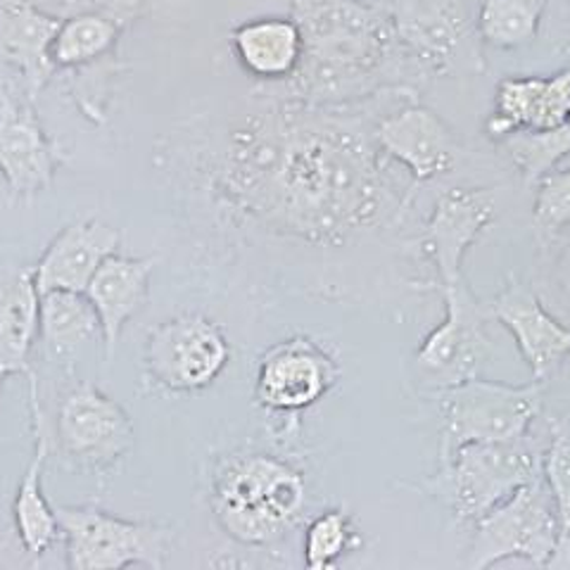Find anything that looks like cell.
I'll list each match as a JSON object with an SVG mask.
<instances>
[{"label": "cell", "mask_w": 570, "mask_h": 570, "mask_svg": "<svg viewBox=\"0 0 570 570\" xmlns=\"http://www.w3.org/2000/svg\"><path fill=\"white\" fill-rule=\"evenodd\" d=\"M379 98L316 107L264 88L253 107L203 134L195 174L240 224L309 245H345L395 224L409 203L373 136Z\"/></svg>", "instance_id": "obj_1"}, {"label": "cell", "mask_w": 570, "mask_h": 570, "mask_svg": "<svg viewBox=\"0 0 570 570\" xmlns=\"http://www.w3.org/2000/svg\"><path fill=\"white\" fill-rule=\"evenodd\" d=\"M302 33L295 75L272 83L278 94L316 107H341L383 94H416L431 77L392 31L383 0H293Z\"/></svg>", "instance_id": "obj_2"}, {"label": "cell", "mask_w": 570, "mask_h": 570, "mask_svg": "<svg viewBox=\"0 0 570 570\" xmlns=\"http://www.w3.org/2000/svg\"><path fill=\"white\" fill-rule=\"evenodd\" d=\"M305 478L269 454H236L212 480V511L222 530L240 544L276 542L305 507Z\"/></svg>", "instance_id": "obj_3"}, {"label": "cell", "mask_w": 570, "mask_h": 570, "mask_svg": "<svg viewBox=\"0 0 570 570\" xmlns=\"http://www.w3.org/2000/svg\"><path fill=\"white\" fill-rule=\"evenodd\" d=\"M544 450L530 433L504 442H469L440 456L438 475L428 480L440 502L459 521L473 523L515 490L542 475Z\"/></svg>", "instance_id": "obj_4"}, {"label": "cell", "mask_w": 570, "mask_h": 570, "mask_svg": "<svg viewBox=\"0 0 570 570\" xmlns=\"http://www.w3.org/2000/svg\"><path fill=\"white\" fill-rule=\"evenodd\" d=\"M547 383L507 385L480 376L440 390V456L469 442H504L530 433L542 414Z\"/></svg>", "instance_id": "obj_5"}, {"label": "cell", "mask_w": 570, "mask_h": 570, "mask_svg": "<svg viewBox=\"0 0 570 570\" xmlns=\"http://www.w3.org/2000/svg\"><path fill=\"white\" fill-rule=\"evenodd\" d=\"M466 566L492 568L509 559H525L544 568L559 542V513L544 478H534L504 502L473 521Z\"/></svg>", "instance_id": "obj_6"}, {"label": "cell", "mask_w": 570, "mask_h": 570, "mask_svg": "<svg viewBox=\"0 0 570 570\" xmlns=\"http://www.w3.org/2000/svg\"><path fill=\"white\" fill-rule=\"evenodd\" d=\"M56 515L71 570H159L167 563L174 540L169 528L119 519L98 507H58Z\"/></svg>", "instance_id": "obj_7"}, {"label": "cell", "mask_w": 570, "mask_h": 570, "mask_svg": "<svg viewBox=\"0 0 570 570\" xmlns=\"http://www.w3.org/2000/svg\"><path fill=\"white\" fill-rule=\"evenodd\" d=\"M402 48L428 77L480 71V39L469 0H383Z\"/></svg>", "instance_id": "obj_8"}, {"label": "cell", "mask_w": 570, "mask_h": 570, "mask_svg": "<svg viewBox=\"0 0 570 570\" xmlns=\"http://www.w3.org/2000/svg\"><path fill=\"white\" fill-rule=\"evenodd\" d=\"M440 291L444 318L428 333L414 360L419 379L438 392L478 376L492 347L490 324L494 321L490 302L480 299L463 276L440 285Z\"/></svg>", "instance_id": "obj_9"}, {"label": "cell", "mask_w": 570, "mask_h": 570, "mask_svg": "<svg viewBox=\"0 0 570 570\" xmlns=\"http://www.w3.org/2000/svg\"><path fill=\"white\" fill-rule=\"evenodd\" d=\"M134 421L127 409L98 385L79 381L58 409V450L67 466L107 478L134 450Z\"/></svg>", "instance_id": "obj_10"}, {"label": "cell", "mask_w": 570, "mask_h": 570, "mask_svg": "<svg viewBox=\"0 0 570 570\" xmlns=\"http://www.w3.org/2000/svg\"><path fill=\"white\" fill-rule=\"evenodd\" d=\"M230 360L224 328L205 314H181L148 331L142 366L165 392L188 395L209 387Z\"/></svg>", "instance_id": "obj_11"}, {"label": "cell", "mask_w": 570, "mask_h": 570, "mask_svg": "<svg viewBox=\"0 0 570 570\" xmlns=\"http://www.w3.org/2000/svg\"><path fill=\"white\" fill-rule=\"evenodd\" d=\"M62 165L58 142L43 129L33 100L0 81V176L14 203H31L48 190Z\"/></svg>", "instance_id": "obj_12"}, {"label": "cell", "mask_w": 570, "mask_h": 570, "mask_svg": "<svg viewBox=\"0 0 570 570\" xmlns=\"http://www.w3.org/2000/svg\"><path fill=\"white\" fill-rule=\"evenodd\" d=\"M373 136L390 163L404 167L416 184L450 176L461 159V146L450 124L419 98H409L395 112L381 115Z\"/></svg>", "instance_id": "obj_13"}, {"label": "cell", "mask_w": 570, "mask_h": 570, "mask_svg": "<svg viewBox=\"0 0 570 570\" xmlns=\"http://www.w3.org/2000/svg\"><path fill=\"white\" fill-rule=\"evenodd\" d=\"M341 379L333 356L307 337H291L264 352L257 366V402L269 412H302L324 400Z\"/></svg>", "instance_id": "obj_14"}, {"label": "cell", "mask_w": 570, "mask_h": 570, "mask_svg": "<svg viewBox=\"0 0 570 570\" xmlns=\"http://www.w3.org/2000/svg\"><path fill=\"white\" fill-rule=\"evenodd\" d=\"M494 217L497 195L492 188H450L440 195L423 228V247L438 272V285L463 276V259Z\"/></svg>", "instance_id": "obj_15"}, {"label": "cell", "mask_w": 570, "mask_h": 570, "mask_svg": "<svg viewBox=\"0 0 570 570\" xmlns=\"http://www.w3.org/2000/svg\"><path fill=\"white\" fill-rule=\"evenodd\" d=\"M494 321L511 335L532 371V381L549 383L570 354V326L551 316L528 283L513 274L490 299Z\"/></svg>", "instance_id": "obj_16"}, {"label": "cell", "mask_w": 570, "mask_h": 570, "mask_svg": "<svg viewBox=\"0 0 570 570\" xmlns=\"http://www.w3.org/2000/svg\"><path fill=\"white\" fill-rule=\"evenodd\" d=\"M29 379V412L33 425V454L29 466L17 485L12 502V530L20 540L29 563H36L43 554L56 547L60 534V523L56 509L48 504L43 494V471L50 454V435L43 406L39 402V381L36 373H27Z\"/></svg>", "instance_id": "obj_17"}, {"label": "cell", "mask_w": 570, "mask_h": 570, "mask_svg": "<svg viewBox=\"0 0 570 570\" xmlns=\"http://www.w3.org/2000/svg\"><path fill=\"white\" fill-rule=\"evenodd\" d=\"M119 230L102 219H79L67 224L48 243L41 259L33 264V278L39 293L77 291L86 293L98 266L117 253Z\"/></svg>", "instance_id": "obj_18"}, {"label": "cell", "mask_w": 570, "mask_h": 570, "mask_svg": "<svg viewBox=\"0 0 570 570\" xmlns=\"http://www.w3.org/2000/svg\"><path fill=\"white\" fill-rule=\"evenodd\" d=\"M153 272V257H134L117 249L98 266L91 283L86 285V295L91 299L100 321L107 364H112L115 360L124 326L148 305Z\"/></svg>", "instance_id": "obj_19"}, {"label": "cell", "mask_w": 570, "mask_h": 570, "mask_svg": "<svg viewBox=\"0 0 570 570\" xmlns=\"http://www.w3.org/2000/svg\"><path fill=\"white\" fill-rule=\"evenodd\" d=\"M60 22V14H50L29 0H0V62L22 71L24 94L33 102L58 75L50 46Z\"/></svg>", "instance_id": "obj_20"}, {"label": "cell", "mask_w": 570, "mask_h": 570, "mask_svg": "<svg viewBox=\"0 0 570 570\" xmlns=\"http://www.w3.org/2000/svg\"><path fill=\"white\" fill-rule=\"evenodd\" d=\"M230 50L245 75L266 86L283 83L302 60V33L291 14L255 17L230 29Z\"/></svg>", "instance_id": "obj_21"}, {"label": "cell", "mask_w": 570, "mask_h": 570, "mask_svg": "<svg viewBox=\"0 0 570 570\" xmlns=\"http://www.w3.org/2000/svg\"><path fill=\"white\" fill-rule=\"evenodd\" d=\"M41 324V293L36 288L33 266L10 269L0 276V373H31V350Z\"/></svg>", "instance_id": "obj_22"}, {"label": "cell", "mask_w": 570, "mask_h": 570, "mask_svg": "<svg viewBox=\"0 0 570 570\" xmlns=\"http://www.w3.org/2000/svg\"><path fill=\"white\" fill-rule=\"evenodd\" d=\"M39 333L52 360L71 366L79 350L100 333V321L86 293L48 291L41 293Z\"/></svg>", "instance_id": "obj_23"}, {"label": "cell", "mask_w": 570, "mask_h": 570, "mask_svg": "<svg viewBox=\"0 0 570 570\" xmlns=\"http://www.w3.org/2000/svg\"><path fill=\"white\" fill-rule=\"evenodd\" d=\"M117 22L96 12H77L62 17L56 39L50 46V60L56 71H75L117 56L121 33Z\"/></svg>", "instance_id": "obj_24"}, {"label": "cell", "mask_w": 570, "mask_h": 570, "mask_svg": "<svg viewBox=\"0 0 570 570\" xmlns=\"http://www.w3.org/2000/svg\"><path fill=\"white\" fill-rule=\"evenodd\" d=\"M547 0H483L475 31L483 46L497 50L525 48L538 39Z\"/></svg>", "instance_id": "obj_25"}, {"label": "cell", "mask_w": 570, "mask_h": 570, "mask_svg": "<svg viewBox=\"0 0 570 570\" xmlns=\"http://www.w3.org/2000/svg\"><path fill=\"white\" fill-rule=\"evenodd\" d=\"M549 442L542 456V478L559 513V542L544 568L570 570V416H549Z\"/></svg>", "instance_id": "obj_26"}, {"label": "cell", "mask_w": 570, "mask_h": 570, "mask_svg": "<svg viewBox=\"0 0 570 570\" xmlns=\"http://www.w3.org/2000/svg\"><path fill=\"white\" fill-rule=\"evenodd\" d=\"M499 142L521 171L523 184L532 188L570 155V127L561 124L554 129H519Z\"/></svg>", "instance_id": "obj_27"}, {"label": "cell", "mask_w": 570, "mask_h": 570, "mask_svg": "<svg viewBox=\"0 0 570 570\" xmlns=\"http://www.w3.org/2000/svg\"><path fill=\"white\" fill-rule=\"evenodd\" d=\"M542 86L544 77H507L499 81L492 112L485 121L488 136L502 140L513 131L530 129Z\"/></svg>", "instance_id": "obj_28"}, {"label": "cell", "mask_w": 570, "mask_h": 570, "mask_svg": "<svg viewBox=\"0 0 570 570\" xmlns=\"http://www.w3.org/2000/svg\"><path fill=\"white\" fill-rule=\"evenodd\" d=\"M352 521L341 509L324 511L305 532V566L309 570H328L341 561L352 544Z\"/></svg>", "instance_id": "obj_29"}, {"label": "cell", "mask_w": 570, "mask_h": 570, "mask_svg": "<svg viewBox=\"0 0 570 570\" xmlns=\"http://www.w3.org/2000/svg\"><path fill=\"white\" fill-rule=\"evenodd\" d=\"M534 224L544 234H559L570 228V167L551 169L534 193Z\"/></svg>", "instance_id": "obj_30"}, {"label": "cell", "mask_w": 570, "mask_h": 570, "mask_svg": "<svg viewBox=\"0 0 570 570\" xmlns=\"http://www.w3.org/2000/svg\"><path fill=\"white\" fill-rule=\"evenodd\" d=\"M570 112V67L557 75L544 77L542 94L534 107L530 129H554L566 124Z\"/></svg>", "instance_id": "obj_31"}, {"label": "cell", "mask_w": 570, "mask_h": 570, "mask_svg": "<svg viewBox=\"0 0 570 570\" xmlns=\"http://www.w3.org/2000/svg\"><path fill=\"white\" fill-rule=\"evenodd\" d=\"M142 8V0H65L60 6V17L77 12H96L129 29Z\"/></svg>", "instance_id": "obj_32"}, {"label": "cell", "mask_w": 570, "mask_h": 570, "mask_svg": "<svg viewBox=\"0 0 570 570\" xmlns=\"http://www.w3.org/2000/svg\"><path fill=\"white\" fill-rule=\"evenodd\" d=\"M22 557L27 559L24 549L20 544V540H17L14 530H0V568L6 566H17L22 563Z\"/></svg>", "instance_id": "obj_33"}, {"label": "cell", "mask_w": 570, "mask_h": 570, "mask_svg": "<svg viewBox=\"0 0 570 570\" xmlns=\"http://www.w3.org/2000/svg\"><path fill=\"white\" fill-rule=\"evenodd\" d=\"M29 3H33V6H39V8H43L46 3H65V0H29Z\"/></svg>", "instance_id": "obj_34"}, {"label": "cell", "mask_w": 570, "mask_h": 570, "mask_svg": "<svg viewBox=\"0 0 570 570\" xmlns=\"http://www.w3.org/2000/svg\"><path fill=\"white\" fill-rule=\"evenodd\" d=\"M3 383H6V376H3V373H0V390H3Z\"/></svg>", "instance_id": "obj_35"}, {"label": "cell", "mask_w": 570, "mask_h": 570, "mask_svg": "<svg viewBox=\"0 0 570 570\" xmlns=\"http://www.w3.org/2000/svg\"><path fill=\"white\" fill-rule=\"evenodd\" d=\"M566 124H568V127H570V112H568V117H566Z\"/></svg>", "instance_id": "obj_36"}]
</instances>
